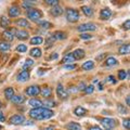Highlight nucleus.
Listing matches in <instances>:
<instances>
[{
	"label": "nucleus",
	"instance_id": "nucleus-1",
	"mask_svg": "<svg viewBox=\"0 0 130 130\" xmlns=\"http://www.w3.org/2000/svg\"><path fill=\"white\" fill-rule=\"evenodd\" d=\"M54 115V113L49 108H42V107H38V108H32L31 111H29V116L31 118H35L37 120H42V119H49Z\"/></svg>",
	"mask_w": 130,
	"mask_h": 130
},
{
	"label": "nucleus",
	"instance_id": "nucleus-2",
	"mask_svg": "<svg viewBox=\"0 0 130 130\" xmlns=\"http://www.w3.org/2000/svg\"><path fill=\"white\" fill-rule=\"evenodd\" d=\"M66 19H67L68 22L76 23L79 20V13H78V11H77L76 9H72V8L67 9L66 10Z\"/></svg>",
	"mask_w": 130,
	"mask_h": 130
},
{
	"label": "nucleus",
	"instance_id": "nucleus-3",
	"mask_svg": "<svg viewBox=\"0 0 130 130\" xmlns=\"http://www.w3.org/2000/svg\"><path fill=\"white\" fill-rule=\"evenodd\" d=\"M98 29V26L95 24H92V23H86V24H81L77 27V30L78 31H94Z\"/></svg>",
	"mask_w": 130,
	"mask_h": 130
},
{
	"label": "nucleus",
	"instance_id": "nucleus-4",
	"mask_svg": "<svg viewBox=\"0 0 130 130\" xmlns=\"http://www.w3.org/2000/svg\"><path fill=\"white\" fill-rule=\"evenodd\" d=\"M41 11L37 10V9H31V10H28L27 12V16L29 18L31 21H38V20L41 18Z\"/></svg>",
	"mask_w": 130,
	"mask_h": 130
},
{
	"label": "nucleus",
	"instance_id": "nucleus-5",
	"mask_svg": "<svg viewBox=\"0 0 130 130\" xmlns=\"http://www.w3.org/2000/svg\"><path fill=\"white\" fill-rule=\"evenodd\" d=\"M25 93H26V95L36 96V95H38L39 93H40V88L38 86H35V85H32V86H29L28 88H26Z\"/></svg>",
	"mask_w": 130,
	"mask_h": 130
},
{
	"label": "nucleus",
	"instance_id": "nucleus-6",
	"mask_svg": "<svg viewBox=\"0 0 130 130\" xmlns=\"http://www.w3.org/2000/svg\"><path fill=\"white\" fill-rule=\"evenodd\" d=\"M100 123L104 128H106V129H113L116 125L115 120L112 119V118H103V119L100 120Z\"/></svg>",
	"mask_w": 130,
	"mask_h": 130
},
{
	"label": "nucleus",
	"instance_id": "nucleus-7",
	"mask_svg": "<svg viewBox=\"0 0 130 130\" xmlns=\"http://www.w3.org/2000/svg\"><path fill=\"white\" fill-rule=\"evenodd\" d=\"M24 121H25V119H24V117L22 115H13L9 119V123L12 125H21Z\"/></svg>",
	"mask_w": 130,
	"mask_h": 130
},
{
	"label": "nucleus",
	"instance_id": "nucleus-8",
	"mask_svg": "<svg viewBox=\"0 0 130 130\" xmlns=\"http://www.w3.org/2000/svg\"><path fill=\"white\" fill-rule=\"evenodd\" d=\"M56 93H58V96L61 98V99H66V98L68 96L67 91L64 90V87L61 84H59L58 87H56Z\"/></svg>",
	"mask_w": 130,
	"mask_h": 130
},
{
	"label": "nucleus",
	"instance_id": "nucleus-9",
	"mask_svg": "<svg viewBox=\"0 0 130 130\" xmlns=\"http://www.w3.org/2000/svg\"><path fill=\"white\" fill-rule=\"evenodd\" d=\"M20 14H21V10H20L19 7L12 6L9 9V15L11 16V18H16V16H19Z\"/></svg>",
	"mask_w": 130,
	"mask_h": 130
},
{
	"label": "nucleus",
	"instance_id": "nucleus-10",
	"mask_svg": "<svg viewBox=\"0 0 130 130\" xmlns=\"http://www.w3.org/2000/svg\"><path fill=\"white\" fill-rule=\"evenodd\" d=\"M111 15H112V11L109 10L108 8H104V9H102L100 12V18L102 20H107L111 18Z\"/></svg>",
	"mask_w": 130,
	"mask_h": 130
},
{
	"label": "nucleus",
	"instance_id": "nucleus-11",
	"mask_svg": "<svg viewBox=\"0 0 130 130\" xmlns=\"http://www.w3.org/2000/svg\"><path fill=\"white\" fill-rule=\"evenodd\" d=\"M15 36L20 40H26L28 37H29V34H28V31H26V30H16Z\"/></svg>",
	"mask_w": 130,
	"mask_h": 130
},
{
	"label": "nucleus",
	"instance_id": "nucleus-12",
	"mask_svg": "<svg viewBox=\"0 0 130 130\" xmlns=\"http://www.w3.org/2000/svg\"><path fill=\"white\" fill-rule=\"evenodd\" d=\"M13 30L15 29H11V30H5L2 32V38L7 40V41H12L14 38V36H13Z\"/></svg>",
	"mask_w": 130,
	"mask_h": 130
},
{
	"label": "nucleus",
	"instance_id": "nucleus-13",
	"mask_svg": "<svg viewBox=\"0 0 130 130\" xmlns=\"http://www.w3.org/2000/svg\"><path fill=\"white\" fill-rule=\"evenodd\" d=\"M50 13L53 15V16H60V15L63 14V9H62V7L59 6V5H58V6H54V7L51 9Z\"/></svg>",
	"mask_w": 130,
	"mask_h": 130
},
{
	"label": "nucleus",
	"instance_id": "nucleus-14",
	"mask_svg": "<svg viewBox=\"0 0 130 130\" xmlns=\"http://www.w3.org/2000/svg\"><path fill=\"white\" fill-rule=\"evenodd\" d=\"M72 54H73V56H74L75 60H80L85 56V51L83 50V49H76Z\"/></svg>",
	"mask_w": 130,
	"mask_h": 130
},
{
	"label": "nucleus",
	"instance_id": "nucleus-15",
	"mask_svg": "<svg viewBox=\"0 0 130 130\" xmlns=\"http://www.w3.org/2000/svg\"><path fill=\"white\" fill-rule=\"evenodd\" d=\"M29 79V73L27 71H23L18 76V81H27Z\"/></svg>",
	"mask_w": 130,
	"mask_h": 130
},
{
	"label": "nucleus",
	"instance_id": "nucleus-16",
	"mask_svg": "<svg viewBox=\"0 0 130 130\" xmlns=\"http://www.w3.org/2000/svg\"><path fill=\"white\" fill-rule=\"evenodd\" d=\"M117 60L115 59V58H113V56H109V58L105 61L104 62V66H107V67H109V66H115V65H117Z\"/></svg>",
	"mask_w": 130,
	"mask_h": 130
},
{
	"label": "nucleus",
	"instance_id": "nucleus-17",
	"mask_svg": "<svg viewBox=\"0 0 130 130\" xmlns=\"http://www.w3.org/2000/svg\"><path fill=\"white\" fill-rule=\"evenodd\" d=\"M11 101L15 104H22V103H24V101H25V98L23 95H13L11 98Z\"/></svg>",
	"mask_w": 130,
	"mask_h": 130
},
{
	"label": "nucleus",
	"instance_id": "nucleus-18",
	"mask_svg": "<svg viewBox=\"0 0 130 130\" xmlns=\"http://www.w3.org/2000/svg\"><path fill=\"white\" fill-rule=\"evenodd\" d=\"M29 104L31 105L34 108H38V107H42V102L39 99H30L29 100Z\"/></svg>",
	"mask_w": 130,
	"mask_h": 130
},
{
	"label": "nucleus",
	"instance_id": "nucleus-19",
	"mask_svg": "<svg viewBox=\"0 0 130 130\" xmlns=\"http://www.w3.org/2000/svg\"><path fill=\"white\" fill-rule=\"evenodd\" d=\"M66 129H68V130H81V126L78 123L72 121V123L66 125Z\"/></svg>",
	"mask_w": 130,
	"mask_h": 130
},
{
	"label": "nucleus",
	"instance_id": "nucleus-20",
	"mask_svg": "<svg viewBox=\"0 0 130 130\" xmlns=\"http://www.w3.org/2000/svg\"><path fill=\"white\" fill-rule=\"evenodd\" d=\"M66 37H67V35L64 31H55L53 34V38L56 40H64V39H66Z\"/></svg>",
	"mask_w": 130,
	"mask_h": 130
},
{
	"label": "nucleus",
	"instance_id": "nucleus-21",
	"mask_svg": "<svg viewBox=\"0 0 130 130\" xmlns=\"http://www.w3.org/2000/svg\"><path fill=\"white\" fill-rule=\"evenodd\" d=\"M118 52L120 54H128L129 52H130V44L129 43H126V44H123L120 48H119V50Z\"/></svg>",
	"mask_w": 130,
	"mask_h": 130
},
{
	"label": "nucleus",
	"instance_id": "nucleus-22",
	"mask_svg": "<svg viewBox=\"0 0 130 130\" xmlns=\"http://www.w3.org/2000/svg\"><path fill=\"white\" fill-rule=\"evenodd\" d=\"M40 93H41L44 98H50L52 95V89L49 87H43L42 90H40Z\"/></svg>",
	"mask_w": 130,
	"mask_h": 130
},
{
	"label": "nucleus",
	"instance_id": "nucleus-23",
	"mask_svg": "<svg viewBox=\"0 0 130 130\" xmlns=\"http://www.w3.org/2000/svg\"><path fill=\"white\" fill-rule=\"evenodd\" d=\"M81 11L84 12L86 16H92V14H93V10L88 6H83L81 7Z\"/></svg>",
	"mask_w": 130,
	"mask_h": 130
},
{
	"label": "nucleus",
	"instance_id": "nucleus-24",
	"mask_svg": "<svg viewBox=\"0 0 130 130\" xmlns=\"http://www.w3.org/2000/svg\"><path fill=\"white\" fill-rule=\"evenodd\" d=\"M93 67H94V62L93 61H87V62L83 64V68L85 71H90Z\"/></svg>",
	"mask_w": 130,
	"mask_h": 130
},
{
	"label": "nucleus",
	"instance_id": "nucleus-25",
	"mask_svg": "<svg viewBox=\"0 0 130 130\" xmlns=\"http://www.w3.org/2000/svg\"><path fill=\"white\" fill-rule=\"evenodd\" d=\"M43 42V39L40 37V36H36V37H32L30 39V44H35V46H37V44H41Z\"/></svg>",
	"mask_w": 130,
	"mask_h": 130
},
{
	"label": "nucleus",
	"instance_id": "nucleus-26",
	"mask_svg": "<svg viewBox=\"0 0 130 130\" xmlns=\"http://www.w3.org/2000/svg\"><path fill=\"white\" fill-rule=\"evenodd\" d=\"M10 25V21H9V19L7 18V16H1V19H0V26L3 27V28H6Z\"/></svg>",
	"mask_w": 130,
	"mask_h": 130
},
{
	"label": "nucleus",
	"instance_id": "nucleus-27",
	"mask_svg": "<svg viewBox=\"0 0 130 130\" xmlns=\"http://www.w3.org/2000/svg\"><path fill=\"white\" fill-rule=\"evenodd\" d=\"M74 113H75V115H77V116H84L85 114L87 113V111H86V108L78 106V107H76L74 109Z\"/></svg>",
	"mask_w": 130,
	"mask_h": 130
},
{
	"label": "nucleus",
	"instance_id": "nucleus-28",
	"mask_svg": "<svg viewBox=\"0 0 130 130\" xmlns=\"http://www.w3.org/2000/svg\"><path fill=\"white\" fill-rule=\"evenodd\" d=\"M5 95L8 100H11V98L14 95V89L13 88H7L6 90H5Z\"/></svg>",
	"mask_w": 130,
	"mask_h": 130
},
{
	"label": "nucleus",
	"instance_id": "nucleus-29",
	"mask_svg": "<svg viewBox=\"0 0 130 130\" xmlns=\"http://www.w3.org/2000/svg\"><path fill=\"white\" fill-rule=\"evenodd\" d=\"M30 55L35 56V58H40L41 56V50L39 48H34L30 50Z\"/></svg>",
	"mask_w": 130,
	"mask_h": 130
},
{
	"label": "nucleus",
	"instance_id": "nucleus-30",
	"mask_svg": "<svg viewBox=\"0 0 130 130\" xmlns=\"http://www.w3.org/2000/svg\"><path fill=\"white\" fill-rule=\"evenodd\" d=\"M74 61H75L74 56H73L72 53H70V54H66L64 56L63 60H62V62L63 63H72V62H74Z\"/></svg>",
	"mask_w": 130,
	"mask_h": 130
},
{
	"label": "nucleus",
	"instance_id": "nucleus-31",
	"mask_svg": "<svg viewBox=\"0 0 130 130\" xmlns=\"http://www.w3.org/2000/svg\"><path fill=\"white\" fill-rule=\"evenodd\" d=\"M10 43L9 42H0V51L6 52L10 50Z\"/></svg>",
	"mask_w": 130,
	"mask_h": 130
},
{
	"label": "nucleus",
	"instance_id": "nucleus-32",
	"mask_svg": "<svg viewBox=\"0 0 130 130\" xmlns=\"http://www.w3.org/2000/svg\"><path fill=\"white\" fill-rule=\"evenodd\" d=\"M16 24L19 26H22V27H29V23H28L25 19H20L16 21Z\"/></svg>",
	"mask_w": 130,
	"mask_h": 130
},
{
	"label": "nucleus",
	"instance_id": "nucleus-33",
	"mask_svg": "<svg viewBox=\"0 0 130 130\" xmlns=\"http://www.w3.org/2000/svg\"><path fill=\"white\" fill-rule=\"evenodd\" d=\"M56 103L54 102V101H52V100H47V101H44V102L42 103V106H46V108H50V107H53L55 106Z\"/></svg>",
	"mask_w": 130,
	"mask_h": 130
},
{
	"label": "nucleus",
	"instance_id": "nucleus-34",
	"mask_svg": "<svg viewBox=\"0 0 130 130\" xmlns=\"http://www.w3.org/2000/svg\"><path fill=\"white\" fill-rule=\"evenodd\" d=\"M38 24H39L40 27L43 28V29H47V28H50L51 27V24L49 23V22H47V21H40V22H38Z\"/></svg>",
	"mask_w": 130,
	"mask_h": 130
},
{
	"label": "nucleus",
	"instance_id": "nucleus-35",
	"mask_svg": "<svg viewBox=\"0 0 130 130\" xmlns=\"http://www.w3.org/2000/svg\"><path fill=\"white\" fill-rule=\"evenodd\" d=\"M32 65H34V61H32L31 59H27V60L25 61V65H24V66H23L24 71L27 70V68H29V67H31Z\"/></svg>",
	"mask_w": 130,
	"mask_h": 130
},
{
	"label": "nucleus",
	"instance_id": "nucleus-36",
	"mask_svg": "<svg viewBox=\"0 0 130 130\" xmlns=\"http://www.w3.org/2000/svg\"><path fill=\"white\" fill-rule=\"evenodd\" d=\"M84 91H85V93H87V94H91V93H92L93 91H94V87H93V86H88V87H85Z\"/></svg>",
	"mask_w": 130,
	"mask_h": 130
},
{
	"label": "nucleus",
	"instance_id": "nucleus-37",
	"mask_svg": "<svg viewBox=\"0 0 130 130\" xmlns=\"http://www.w3.org/2000/svg\"><path fill=\"white\" fill-rule=\"evenodd\" d=\"M16 50H18L19 52H26L27 51V47L25 46V44H20V46H18V48H16Z\"/></svg>",
	"mask_w": 130,
	"mask_h": 130
},
{
	"label": "nucleus",
	"instance_id": "nucleus-38",
	"mask_svg": "<svg viewBox=\"0 0 130 130\" xmlns=\"http://www.w3.org/2000/svg\"><path fill=\"white\" fill-rule=\"evenodd\" d=\"M118 77H119V79H120V80H124L126 77H127V73H126L125 71L121 70V71L118 72Z\"/></svg>",
	"mask_w": 130,
	"mask_h": 130
},
{
	"label": "nucleus",
	"instance_id": "nucleus-39",
	"mask_svg": "<svg viewBox=\"0 0 130 130\" xmlns=\"http://www.w3.org/2000/svg\"><path fill=\"white\" fill-rule=\"evenodd\" d=\"M46 3L47 5H50V6H58L59 5V1L58 0H46Z\"/></svg>",
	"mask_w": 130,
	"mask_h": 130
},
{
	"label": "nucleus",
	"instance_id": "nucleus-40",
	"mask_svg": "<svg viewBox=\"0 0 130 130\" xmlns=\"http://www.w3.org/2000/svg\"><path fill=\"white\" fill-rule=\"evenodd\" d=\"M118 112L121 113V114H126L128 111L126 109V107L124 106V105H121V104H118Z\"/></svg>",
	"mask_w": 130,
	"mask_h": 130
},
{
	"label": "nucleus",
	"instance_id": "nucleus-41",
	"mask_svg": "<svg viewBox=\"0 0 130 130\" xmlns=\"http://www.w3.org/2000/svg\"><path fill=\"white\" fill-rule=\"evenodd\" d=\"M80 38L84 39V40H89V39L92 38V36L90 34H81L80 35Z\"/></svg>",
	"mask_w": 130,
	"mask_h": 130
},
{
	"label": "nucleus",
	"instance_id": "nucleus-42",
	"mask_svg": "<svg viewBox=\"0 0 130 130\" xmlns=\"http://www.w3.org/2000/svg\"><path fill=\"white\" fill-rule=\"evenodd\" d=\"M123 124H124V127H125L126 129H130V119H128V118L124 119Z\"/></svg>",
	"mask_w": 130,
	"mask_h": 130
},
{
	"label": "nucleus",
	"instance_id": "nucleus-43",
	"mask_svg": "<svg viewBox=\"0 0 130 130\" xmlns=\"http://www.w3.org/2000/svg\"><path fill=\"white\" fill-rule=\"evenodd\" d=\"M32 3L34 2H31V1H24L23 2V7L24 8H30V7H32Z\"/></svg>",
	"mask_w": 130,
	"mask_h": 130
},
{
	"label": "nucleus",
	"instance_id": "nucleus-44",
	"mask_svg": "<svg viewBox=\"0 0 130 130\" xmlns=\"http://www.w3.org/2000/svg\"><path fill=\"white\" fill-rule=\"evenodd\" d=\"M123 27L125 28L126 30H129V29H130V21H129V20H128V21H126V22L124 23Z\"/></svg>",
	"mask_w": 130,
	"mask_h": 130
},
{
	"label": "nucleus",
	"instance_id": "nucleus-45",
	"mask_svg": "<svg viewBox=\"0 0 130 130\" xmlns=\"http://www.w3.org/2000/svg\"><path fill=\"white\" fill-rule=\"evenodd\" d=\"M76 66H75V64H68V65H65V66H64V68H65V70H73V68H75Z\"/></svg>",
	"mask_w": 130,
	"mask_h": 130
},
{
	"label": "nucleus",
	"instance_id": "nucleus-46",
	"mask_svg": "<svg viewBox=\"0 0 130 130\" xmlns=\"http://www.w3.org/2000/svg\"><path fill=\"white\" fill-rule=\"evenodd\" d=\"M107 80H108L111 84H116V79L114 78L113 76H108V77H107Z\"/></svg>",
	"mask_w": 130,
	"mask_h": 130
},
{
	"label": "nucleus",
	"instance_id": "nucleus-47",
	"mask_svg": "<svg viewBox=\"0 0 130 130\" xmlns=\"http://www.w3.org/2000/svg\"><path fill=\"white\" fill-rule=\"evenodd\" d=\"M88 130H102V129H101L100 127H98V126H92V127H90Z\"/></svg>",
	"mask_w": 130,
	"mask_h": 130
},
{
	"label": "nucleus",
	"instance_id": "nucleus-48",
	"mask_svg": "<svg viewBox=\"0 0 130 130\" xmlns=\"http://www.w3.org/2000/svg\"><path fill=\"white\" fill-rule=\"evenodd\" d=\"M0 121H1V123H3V121H5V117H3L2 112H0Z\"/></svg>",
	"mask_w": 130,
	"mask_h": 130
},
{
	"label": "nucleus",
	"instance_id": "nucleus-49",
	"mask_svg": "<svg viewBox=\"0 0 130 130\" xmlns=\"http://www.w3.org/2000/svg\"><path fill=\"white\" fill-rule=\"evenodd\" d=\"M43 130H55V128L53 127V126H50V127H48V128H44Z\"/></svg>",
	"mask_w": 130,
	"mask_h": 130
},
{
	"label": "nucleus",
	"instance_id": "nucleus-50",
	"mask_svg": "<svg viewBox=\"0 0 130 130\" xmlns=\"http://www.w3.org/2000/svg\"><path fill=\"white\" fill-rule=\"evenodd\" d=\"M56 58H58V54H56V53H54V54H52V55H51V59H53V60L56 59Z\"/></svg>",
	"mask_w": 130,
	"mask_h": 130
},
{
	"label": "nucleus",
	"instance_id": "nucleus-51",
	"mask_svg": "<svg viewBox=\"0 0 130 130\" xmlns=\"http://www.w3.org/2000/svg\"><path fill=\"white\" fill-rule=\"evenodd\" d=\"M24 124H25V125H32L31 121H24Z\"/></svg>",
	"mask_w": 130,
	"mask_h": 130
},
{
	"label": "nucleus",
	"instance_id": "nucleus-52",
	"mask_svg": "<svg viewBox=\"0 0 130 130\" xmlns=\"http://www.w3.org/2000/svg\"><path fill=\"white\" fill-rule=\"evenodd\" d=\"M126 102H127V104L129 105V102H130V101H129V96H127V98H126Z\"/></svg>",
	"mask_w": 130,
	"mask_h": 130
},
{
	"label": "nucleus",
	"instance_id": "nucleus-53",
	"mask_svg": "<svg viewBox=\"0 0 130 130\" xmlns=\"http://www.w3.org/2000/svg\"><path fill=\"white\" fill-rule=\"evenodd\" d=\"M0 107H1V102H0Z\"/></svg>",
	"mask_w": 130,
	"mask_h": 130
},
{
	"label": "nucleus",
	"instance_id": "nucleus-54",
	"mask_svg": "<svg viewBox=\"0 0 130 130\" xmlns=\"http://www.w3.org/2000/svg\"><path fill=\"white\" fill-rule=\"evenodd\" d=\"M106 130H112V129H106Z\"/></svg>",
	"mask_w": 130,
	"mask_h": 130
}]
</instances>
